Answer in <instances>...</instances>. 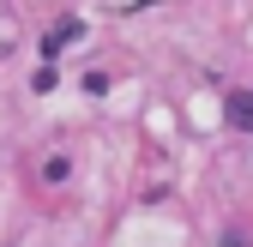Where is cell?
Segmentation results:
<instances>
[{
  "label": "cell",
  "mask_w": 253,
  "mask_h": 247,
  "mask_svg": "<svg viewBox=\"0 0 253 247\" xmlns=\"http://www.w3.org/2000/svg\"><path fill=\"white\" fill-rule=\"evenodd\" d=\"M229 127L253 133V97H229Z\"/></svg>",
  "instance_id": "obj_1"
}]
</instances>
